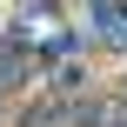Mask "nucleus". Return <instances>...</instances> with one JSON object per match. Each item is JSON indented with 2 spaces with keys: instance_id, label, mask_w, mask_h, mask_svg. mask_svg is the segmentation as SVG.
Masks as SVG:
<instances>
[{
  "instance_id": "nucleus-1",
  "label": "nucleus",
  "mask_w": 127,
  "mask_h": 127,
  "mask_svg": "<svg viewBox=\"0 0 127 127\" xmlns=\"http://www.w3.org/2000/svg\"><path fill=\"white\" fill-rule=\"evenodd\" d=\"M80 47H87V33H74V27H67V33H47V40H33L27 54H33V67H60V60H74Z\"/></svg>"
},
{
  "instance_id": "nucleus-2",
  "label": "nucleus",
  "mask_w": 127,
  "mask_h": 127,
  "mask_svg": "<svg viewBox=\"0 0 127 127\" xmlns=\"http://www.w3.org/2000/svg\"><path fill=\"white\" fill-rule=\"evenodd\" d=\"M20 127H67V94H47V100L20 107Z\"/></svg>"
},
{
  "instance_id": "nucleus-3",
  "label": "nucleus",
  "mask_w": 127,
  "mask_h": 127,
  "mask_svg": "<svg viewBox=\"0 0 127 127\" xmlns=\"http://www.w3.org/2000/svg\"><path fill=\"white\" fill-rule=\"evenodd\" d=\"M54 87H60V94H80V87H87V67H80V54L54 67Z\"/></svg>"
}]
</instances>
